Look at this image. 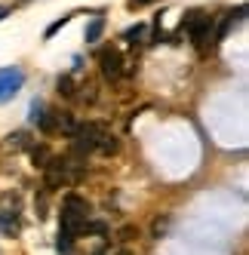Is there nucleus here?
Here are the masks:
<instances>
[{
	"instance_id": "10",
	"label": "nucleus",
	"mask_w": 249,
	"mask_h": 255,
	"mask_svg": "<svg viewBox=\"0 0 249 255\" xmlns=\"http://www.w3.org/2000/svg\"><path fill=\"white\" fill-rule=\"evenodd\" d=\"M6 144H9V148H25V132H12V135H6Z\"/></svg>"
},
{
	"instance_id": "5",
	"label": "nucleus",
	"mask_w": 249,
	"mask_h": 255,
	"mask_svg": "<svg viewBox=\"0 0 249 255\" xmlns=\"http://www.w3.org/2000/svg\"><path fill=\"white\" fill-rule=\"evenodd\" d=\"M99 65H102V74L108 77V80H117L123 74V56H120V49H114V46L99 49Z\"/></svg>"
},
{
	"instance_id": "17",
	"label": "nucleus",
	"mask_w": 249,
	"mask_h": 255,
	"mask_svg": "<svg viewBox=\"0 0 249 255\" xmlns=\"http://www.w3.org/2000/svg\"><path fill=\"white\" fill-rule=\"evenodd\" d=\"M96 255H105V252H96Z\"/></svg>"
},
{
	"instance_id": "8",
	"label": "nucleus",
	"mask_w": 249,
	"mask_h": 255,
	"mask_svg": "<svg viewBox=\"0 0 249 255\" xmlns=\"http://www.w3.org/2000/svg\"><path fill=\"white\" fill-rule=\"evenodd\" d=\"M31 157H34V166H46V163L52 160V154L43 148V144H40V148H31Z\"/></svg>"
},
{
	"instance_id": "7",
	"label": "nucleus",
	"mask_w": 249,
	"mask_h": 255,
	"mask_svg": "<svg viewBox=\"0 0 249 255\" xmlns=\"http://www.w3.org/2000/svg\"><path fill=\"white\" fill-rule=\"evenodd\" d=\"M0 228H3L6 234H19V212H6V209H0Z\"/></svg>"
},
{
	"instance_id": "13",
	"label": "nucleus",
	"mask_w": 249,
	"mask_h": 255,
	"mask_svg": "<svg viewBox=\"0 0 249 255\" xmlns=\"http://www.w3.org/2000/svg\"><path fill=\"white\" fill-rule=\"evenodd\" d=\"M59 93H65V96H74V86H71V80H68V77H62V80H59Z\"/></svg>"
},
{
	"instance_id": "11",
	"label": "nucleus",
	"mask_w": 249,
	"mask_h": 255,
	"mask_svg": "<svg viewBox=\"0 0 249 255\" xmlns=\"http://www.w3.org/2000/svg\"><path fill=\"white\" fill-rule=\"evenodd\" d=\"M68 22H71V15H62V19H59V22H52V25L46 28V37H52V34H56V31H59L62 25H68Z\"/></svg>"
},
{
	"instance_id": "2",
	"label": "nucleus",
	"mask_w": 249,
	"mask_h": 255,
	"mask_svg": "<svg viewBox=\"0 0 249 255\" xmlns=\"http://www.w3.org/2000/svg\"><path fill=\"white\" fill-rule=\"evenodd\" d=\"M83 231H90V203L77 194H68L62 203V218H59V237L77 240Z\"/></svg>"
},
{
	"instance_id": "1",
	"label": "nucleus",
	"mask_w": 249,
	"mask_h": 255,
	"mask_svg": "<svg viewBox=\"0 0 249 255\" xmlns=\"http://www.w3.org/2000/svg\"><path fill=\"white\" fill-rule=\"evenodd\" d=\"M71 141H74V154L83 157L90 151H102V154H114L117 151V138L108 132V126L105 123H80L74 135H71Z\"/></svg>"
},
{
	"instance_id": "9",
	"label": "nucleus",
	"mask_w": 249,
	"mask_h": 255,
	"mask_svg": "<svg viewBox=\"0 0 249 255\" xmlns=\"http://www.w3.org/2000/svg\"><path fill=\"white\" fill-rule=\"evenodd\" d=\"M102 28H105V19H102V15H96V19L90 22V28H86V40H99Z\"/></svg>"
},
{
	"instance_id": "12",
	"label": "nucleus",
	"mask_w": 249,
	"mask_h": 255,
	"mask_svg": "<svg viewBox=\"0 0 249 255\" xmlns=\"http://www.w3.org/2000/svg\"><path fill=\"white\" fill-rule=\"evenodd\" d=\"M141 34H145V28H141V25H135V28H129L126 34H123V37H126V40H132V43H135V37H141Z\"/></svg>"
},
{
	"instance_id": "4",
	"label": "nucleus",
	"mask_w": 249,
	"mask_h": 255,
	"mask_svg": "<svg viewBox=\"0 0 249 255\" xmlns=\"http://www.w3.org/2000/svg\"><path fill=\"white\" fill-rule=\"evenodd\" d=\"M22 83H25V74L19 68H0V105L9 102L15 93H19Z\"/></svg>"
},
{
	"instance_id": "6",
	"label": "nucleus",
	"mask_w": 249,
	"mask_h": 255,
	"mask_svg": "<svg viewBox=\"0 0 249 255\" xmlns=\"http://www.w3.org/2000/svg\"><path fill=\"white\" fill-rule=\"evenodd\" d=\"M31 120L37 123V129H40V132H56V117L46 111V105H43V102H34V105H31Z\"/></svg>"
},
{
	"instance_id": "15",
	"label": "nucleus",
	"mask_w": 249,
	"mask_h": 255,
	"mask_svg": "<svg viewBox=\"0 0 249 255\" xmlns=\"http://www.w3.org/2000/svg\"><path fill=\"white\" fill-rule=\"evenodd\" d=\"M9 15V6H0V19H6Z\"/></svg>"
},
{
	"instance_id": "3",
	"label": "nucleus",
	"mask_w": 249,
	"mask_h": 255,
	"mask_svg": "<svg viewBox=\"0 0 249 255\" xmlns=\"http://www.w3.org/2000/svg\"><path fill=\"white\" fill-rule=\"evenodd\" d=\"M182 31H188V37L194 40V46H197L200 52H203L209 43H216V19H212L209 12H203V9H191V12H185Z\"/></svg>"
},
{
	"instance_id": "16",
	"label": "nucleus",
	"mask_w": 249,
	"mask_h": 255,
	"mask_svg": "<svg viewBox=\"0 0 249 255\" xmlns=\"http://www.w3.org/2000/svg\"><path fill=\"white\" fill-rule=\"evenodd\" d=\"M120 255H129V252H120Z\"/></svg>"
},
{
	"instance_id": "14",
	"label": "nucleus",
	"mask_w": 249,
	"mask_h": 255,
	"mask_svg": "<svg viewBox=\"0 0 249 255\" xmlns=\"http://www.w3.org/2000/svg\"><path fill=\"white\" fill-rule=\"evenodd\" d=\"M132 6H145V3H154V0H129Z\"/></svg>"
}]
</instances>
